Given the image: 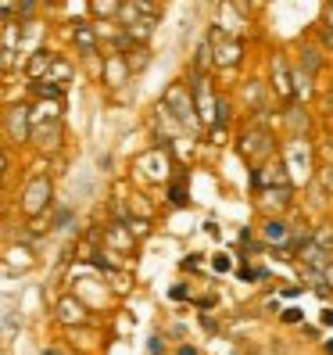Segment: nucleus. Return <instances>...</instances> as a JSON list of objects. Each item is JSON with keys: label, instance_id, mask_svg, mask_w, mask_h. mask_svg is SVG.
Masks as SVG:
<instances>
[{"label": "nucleus", "instance_id": "1a4fd4ad", "mask_svg": "<svg viewBox=\"0 0 333 355\" xmlns=\"http://www.w3.org/2000/svg\"><path fill=\"white\" fill-rule=\"evenodd\" d=\"M44 355H61V352H44Z\"/></svg>", "mask_w": 333, "mask_h": 355}, {"label": "nucleus", "instance_id": "9d476101", "mask_svg": "<svg viewBox=\"0 0 333 355\" xmlns=\"http://www.w3.org/2000/svg\"><path fill=\"white\" fill-rule=\"evenodd\" d=\"M330 352H333V341H330Z\"/></svg>", "mask_w": 333, "mask_h": 355}, {"label": "nucleus", "instance_id": "39448f33", "mask_svg": "<svg viewBox=\"0 0 333 355\" xmlns=\"http://www.w3.org/2000/svg\"><path fill=\"white\" fill-rule=\"evenodd\" d=\"M47 65H51V54H47V51H39V54L29 61V76H39V72H44Z\"/></svg>", "mask_w": 333, "mask_h": 355}, {"label": "nucleus", "instance_id": "f257e3e1", "mask_svg": "<svg viewBox=\"0 0 333 355\" xmlns=\"http://www.w3.org/2000/svg\"><path fill=\"white\" fill-rule=\"evenodd\" d=\"M51 194V183L39 176V180H33V187H29V194H26V212H39L44 208V198Z\"/></svg>", "mask_w": 333, "mask_h": 355}, {"label": "nucleus", "instance_id": "20e7f679", "mask_svg": "<svg viewBox=\"0 0 333 355\" xmlns=\"http://www.w3.org/2000/svg\"><path fill=\"white\" fill-rule=\"evenodd\" d=\"M75 40H79V51H82V54H93V36H90L87 26H79V29H75Z\"/></svg>", "mask_w": 333, "mask_h": 355}, {"label": "nucleus", "instance_id": "f03ea898", "mask_svg": "<svg viewBox=\"0 0 333 355\" xmlns=\"http://www.w3.org/2000/svg\"><path fill=\"white\" fill-rule=\"evenodd\" d=\"M8 133L15 140L26 137V108H11V119H8Z\"/></svg>", "mask_w": 333, "mask_h": 355}, {"label": "nucleus", "instance_id": "423d86ee", "mask_svg": "<svg viewBox=\"0 0 333 355\" xmlns=\"http://www.w3.org/2000/svg\"><path fill=\"white\" fill-rule=\"evenodd\" d=\"M36 94H39V97H57L61 87H57V83H36Z\"/></svg>", "mask_w": 333, "mask_h": 355}, {"label": "nucleus", "instance_id": "0eeeda50", "mask_svg": "<svg viewBox=\"0 0 333 355\" xmlns=\"http://www.w3.org/2000/svg\"><path fill=\"white\" fill-rule=\"evenodd\" d=\"M265 234H269V237H273V241H283V237H287V226L273 219V223H269V226H265Z\"/></svg>", "mask_w": 333, "mask_h": 355}, {"label": "nucleus", "instance_id": "7ed1b4c3", "mask_svg": "<svg viewBox=\"0 0 333 355\" xmlns=\"http://www.w3.org/2000/svg\"><path fill=\"white\" fill-rule=\"evenodd\" d=\"M57 309H61V320H65V323H82V305H79V302L65 298Z\"/></svg>", "mask_w": 333, "mask_h": 355}, {"label": "nucleus", "instance_id": "6e6552de", "mask_svg": "<svg viewBox=\"0 0 333 355\" xmlns=\"http://www.w3.org/2000/svg\"><path fill=\"white\" fill-rule=\"evenodd\" d=\"M93 11L97 15H111V11H118V4H93Z\"/></svg>", "mask_w": 333, "mask_h": 355}]
</instances>
